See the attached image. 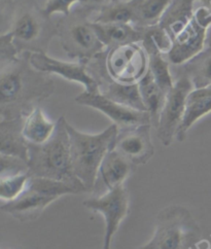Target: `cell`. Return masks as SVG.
<instances>
[{"label": "cell", "mask_w": 211, "mask_h": 249, "mask_svg": "<svg viewBox=\"0 0 211 249\" xmlns=\"http://www.w3.org/2000/svg\"><path fill=\"white\" fill-rule=\"evenodd\" d=\"M140 28H142L143 32L153 39L158 49L162 53H164L165 55L168 54L172 48V39L169 33L167 32L160 24Z\"/></svg>", "instance_id": "f1b7e54d"}, {"label": "cell", "mask_w": 211, "mask_h": 249, "mask_svg": "<svg viewBox=\"0 0 211 249\" xmlns=\"http://www.w3.org/2000/svg\"><path fill=\"white\" fill-rule=\"evenodd\" d=\"M142 29V28H141ZM143 31V30H142ZM143 46L148 58V70L155 77L157 84L165 93H168L174 85L175 78L171 73V64L153 41V39L143 32Z\"/></svg>", "instance_id": "ffe728a7"}, {"label": "cell", "mask_w": 211, "mask_h": 249, "mask_svg": "<svg viewBox=\"0 0 211 249\" xmlns=\"http://www.w3.org/2000/svg\"><path fill=\"white\" fill-rule=\"evenodd\" d=\"M101 6L81 4L56 21L61 47L74 61L88 62L106 50L93 27L91 17Z\"/></svg>", "instance_id": "5b68a950"}, {"label": "cell", "mask_w": 211, "mask_h": 249, "mask_svg": "<svg viewBox=\"0 0 211 249\" xmlns=\"http://www.w3.org/2000/svg\"><path fill=\"white\" fill-rule=\"evenodd\" d=\"M177 67L176 71L186 74L195 89L211 86V47H206L186 64Z\"/></svg>", "instance_id": "d4e9b609"}, {"label": "cell", "mask_w": 211, "mask_h": 249, "mask_svg": "<svg viewBox=\"0 0 211 249\" xmlns=\"http://www.w3.org/2000/svg\"><path fill=\"white\" fill-rule=\"evenodd\" d=\"M137 0H108L94 15V23H136Z\"/></svg>", "instance_id": "44dd1931"}, {"label": "cell", "mask_w": 211, "mask_h": 249, "mask_svg": "<svg viewBox=\"0 0 211 249\" xmlns=\"http://www.w3.org/2000/svg\"><path fill=\"white\" fill-rule=\"evenodd\" d=\"M196 3H202L206 6L211 7V0H194Z\"/></svg>", "instance_id": "836d02e7"}, {"label": "cell", "mask_w": 211, "mask_h": 249, "mask_svg": "<svg viewBox=\"0 0 211 249\" xmlns=\"http://www.w3.org/2000/svg\"><path fill=\"white\" fill-rule=\"evenodd\" d=\"M135 165L130 163L117 150L110 149L101 163L92 193L95 196H101L124 185V182L135 171Z\"/></svg>", "instance_id": "2e32d148"}, {"label": "cell", "mask_w": 211, "mask_h": 249, "mask_svg": "<svg viewBox=\"0 0 211 249\" xmlns=\"http://www.w3.org/2000/svg\"><path fill=\"white\" fill-rule=\"evenodd\" d=\"M174 0H137L136 27H148L159 24Z\"/></svg>", "instance_id": "484cf974"}, {"label": "cell", "mask_w": 211, "mask_h": 249, "mask_svg": "<svg viewBox=\"0 0 211 249\" xmlns=\"http://www.w3.org/2000/svg\"><path fill=\"white\" fill-rule=\"evenodd\" d=\"M75 102L102 112L112 121L119 130L152 124L151 115L147 111H140L114 102L100 92L84 91L75 97Z\"/></svg>", "instance_id": "4fadbf2b"}, {"label": "cell", "mask_w": 211, "mask_h": 249, "mask_svg": "<svg viewBox=\"0 0 211 249\" xmlns=\"http://www.w3.org/2000/svg\"><path fill=\"white\" fill-rule=\"evenodd\" d=\"M30 178L29 172L0 176V198L2 202H11L20 197Z\"/></svg>", "instance_id": "4316f807"}, {"label": "cell", "mask_w": 211, "mask_h": 249, "mask_svg": "<svg viewBox=\"0 0 211 249\" xmlns=\"http://www.w3.org/2000/svg\"><path fill=\"white\" fill-rule=\"evenodd\" d=\"M15 0H0V21H1V33L6 32L10 25Z\"/></svg>", "instance_id": "1f68e13d"}, {"label": "cell", "mask_w": 211, "mask_h": 249, "mask_svg": "<svg viewBox=\"0 0 211 249\" xmlns=\"http://www.w3.org/2000/svg\"><path fill=\"white\" fill-rule=\"evenodd\" d=\"M138 86L146 111L151 115L152 126L157 129L167 93H165L161 87L157 84L155 77L149 70H147L141 81L138 83Z\"/></svg>", "instance_id": "603a6c76"}, {"label": "cell", "mask_w": 211, "mask_h": 249, "mask_svg": "<svg viewBox=\"0 0 211 249\" xmlns=\"http://www.w3.org/2000/svg\"><path fill=\"white\" fill-rule=\"evenodd\" d=\"M211 112V86L194 89L187 99L186 110L180 127L176 134V139L179 142L184 141L188 131L201 118Z\"/></svg>", "instance_id": "d6986e66"}, {"label": "cell", "mask_w": 211, "mask_h": 249, "mask_svg": "<svg viewBox=\"0 0 211 249\" xmlns=\"http://www.w3.org/2000/svg\"><path fill=\"white\" fill-rule=\"evenodd\" d=\"M20 55L12 32L7 31L0 34V66L11 63L19 58Z\"/></svg>", "instance_id": "83f0119b"}, {"label": "cell", "mask_w": 211, "mask_h": 249, "mask_svg": "<svg viewBox=\"0 0 211 249\" xmlns=\"http://www.w3.org/2000/svg\"><path fill=\"white\" fill-rule=\"evenodd\" d=\"M176 72V77H174V85L167 93L157 127L158 137L165 146H170L173 139L176 137L186 110L188 96L195 89L192 81L186 74L179 71Z\"/></svg>", "instance_id": "9c48e42d"}, {"label": "cell", "mask_w": 211, "mask_h": 249, "mask_svg": "<svg viewBox=\"0 0 211 249\" xmlns=\"http://www.w3.org/2000/svg\"><path fill=\"white\" fill-rule=\"evenodd\" d=\"M211 28V7L199 3L193 19L172 39V48L165 55L173 66H181L205 50L208 31Z\"/></svg>", "instance_id": "ba28073f"}, {"label": "cell", "mask_w": 211, "mask_h": 249, "mask_svg": "<svg viewBox=\"0 0 211 249\" xmlns=\"http://www.w3.org/2000/svg\"><path fill=\"white\" fill-rule=\"evenodd\" d=\"M67 130L73 173L88 192H93L101 163L111 149L119 128L112 124L97 134H88L78 131L67 122Z\"/></svg>", "instance_id": "277c9868"}, {"label": "cell", "mask_w": 211, "mask_h": 249, "mask_svg": "<svg viewBox=\"0 0 211 249\" xmlns=\"http://www.w3.org/2000/svg\"><path fill=\"white\" fill-rule=\"evenodd\" d=\"M7 31L12 32L20 54L25 52L48 54L53 38L58 35L56 21L36 0H15Z\"/></svg>", "instance_id": "3957f363"}, {"label": "cell", "mask_w": 211, "mask_h": 249, "mask_svg": "<svg viewBox=\"0 0 211 249\" xmlns=\"http://www.w3.org/2000/svg\"><path fill=\"white\" fill-rule=\"evenodd\" d=\"M55 92L51 74L31 64V53L0 66V117L13 120L27 115Z\"/></svg>", "instance_id": "6da1fadb"}, {"label": "cell", "mask_w": 211, "mask_h": 249, "mask_svg": "<svg viewBox=\"0 0 211 249\" xmlns=\"http://www.w3.org/2000/svg\"><path fill=\"white\" fill-rule=\"evenodd\" d=\"M152 127V124H141L119 130L111 149L117 150L136 167L146 164L155 155V146L151 136Z\"/></svg>", "instance_id": "5bb4252c"}, {"label": "cell", "mask_w": 211, "mask_h": 249, "mask_svg": "<svg viewBox=\"0 0 211 249\" xmlns=\"http://www.w3.org/2000/svg\"><path fill=\"white\" fill-rule=\"evenodd\" d=\"M206 47H211V28L208 31V36H207V41H206Z\"/></svg>", "instance_id": "e575fe53"}, {"label": "cell", "mask_w": 211, "mask_h": 249, "mask_svg": "<svg viewBox=\"0 0 211 249\" xmlns=\"http://www.w3.org/2000/svg\"><path fill=\"white\" fill-rule=\"evenodd\" d=\"M0 162H1L0 176L20 174L24 172H28L29 170L28 163L17 157L0 155Z\"/></svg>", "instance_id": "f546056e"}, {"label": "cell", "mask_w": 211, "mask_h": 249, "mask_svg": "<svg viewBox=\"0 0 211 249\" xmlns=\"http://www.w3.org/2000/svg\"><path fill=\"white\" fill-rule=\"evenodd\" d=\"M84 206L91 211L101 213L105 221V232L102 249H111L112 237L120 225L129 214V193L124 185L101 196L87 199Z\"/></svg>", "instance_id": "7c38bea8"}, {"label": "cell", "mask_w": 211, "mask_h": 249, "mask_svg": "<svg viewBox=\"0 0 211 249\" xmlns=\"http://www.w3.org/2000/svg\"><path fill=\"white\" fill-rule=\"evenodd\" d=\"M195 7L194 0H174L168 7L159 24L169 33L171 39L187 27L194 17Z\"/></svg>", "instance_id": "7402d4cb"}, {"label": "cell", "mask_w": 211, "mask_h": 249, "mask_svg": "<svg viewBox=\"0 0 211 249\" xmlns=\"http://www.w3.org/2000/svg\"><path fill=\"white\" fill-rule=\"evenodd\" d=\"M84 3L83 4H90V5H98L101 6L103 5L105 2L107 1V0H84Z\"/></svg>", "instance_id": "d6a6232c"}, {"label": "cell", "mask_w": 211, "mask_h": 249, "mask_svg": "<svg viewBox=\"0 0 211 249\" xmlns=\"http://www.w3.org/2000/svg\"><path fill=\"white\" fill-rule=\"evenodd\" d=\"M201 234L198 222L186 207L171 205L158 213L152 239L137 249H193Z\"/></svg>", "instance_id": "8992f818"}, {"label": "cell", "mask_w": 211, "mask_h": 249, "mask_svg": "<svg viewBox=\"0 0 211 249\" xmlns=\"http://www.w3.org/2000/svg\"><path fill=\"white\" fill-rule=\"evenodd\" d=\"M84 0H47L43 10L49 15L61 14L62 16H67L71 13V6L75 3L83 4Z\"/></svg>", "instance_id": "4dcf8cb0"}, {"label": "cell", "mask_w": 211, "mask_h": 249, "mask_svg": "<svg viewBox=\"0 0 211 249\" xmlns=\"http://www.w3.org/2000/svg\"><path fill=\"white\" fill-rule=\"evenodd\" d=\"M25 117L0 122V155L17 157L28 163V142L23 134Z\"/></svg>", "instance_id": "e0dca14e"}, {"label": "cell", "mask_w": 211, "mask_h": 249, "mask_svg": "<svg viewBox=\"0 0 211 249\" xmlns=\"http://www.w3.org/2000/svg\"><path fill=\"white\" fill-rule=\"evenodd\" d=\"M107 1H108V0H107Z\"/></svg>", "instance_id": "d590c367"}, {"label": "cell", "mask_w": 211, "mask_h": 249, "mask_svg": "<svg viewBox=\"0 0 211 249\" xmlns=\"http://www.w3.org/2000/svg\"><path fill=\"white\" fill-rule=\"evenodd\" d=\"M31 64L41 72L58 74L67 81L81 84L87 92H99L97 83L88 72L87 62H66L43 53H31Z\"/></svg>", "instance_id": "9a60e30c"}, {"label": "cell", "mask_w": 211, "mask_h": 249, "mask_svg": "<svg viewBox=\"0 0 211 249\" xmlns=\"http://www.w3.org/2000/svg\"><path fill=\"white\" fill-rule=\"evenodd\" d=\"M93 27L107 50L128 43H141L144 36L142 29L132 24L93 22Z\"/></svg>", "instance_id": "ac0fdd59"}, {"label": "cell", "mask_w": 211, "mask_h": 249, "mask_svg": "<svg viewBox=\"0 0 211 249\" xmlns=\"http://www.w3.org/2000/svg\"><path fill=\"white\" fill-rule=\"evenodd\" d=\"M56 129V123L50 121L40 106L25 117L23 134L28 143L42 144L47 142Z\"/></svg>", "instance_id": "cb8c5ba5"}, {"label": "cell", "mask_w": 211, "mask_h": 249, "mask_svg": "<svg viewBox=\"0 0 211 249\" xmlns=\"http://www.w3.org/2000/svg\"><path fill=\"white\" fill-rule=\"evenodd\" d=\"M83 192L67 182L31 177L24 193L11 202H2L0 209L21 222L36 220L51 203L65 195Z\"/></svg>", "instance_id": "52a82bcc"}, {"label": "cell", "mask_w": 211, "mask_h": 249, "mask_svg": "<svg viewBox=\"0 0 211 249\" xmlns=\"http://www.w3.org/2000/svg\"><path fill=\"white\" fill-rule=\"evenodd\" d=\"M29 174L67 182L87 193L86 186L73 173L70 154V138L67 121L61 117L56 122V129L52 137L42 144L28 143Z\"/></svg>", "instance_id": "7a4b0ae2"}, {"label": "cell", "mask_w": 211, "mask_h": 249, "mask_svg": "<svg viewBox=\"0 0 211 249\" xmlns=\"http://www.w3.org/2000/svg\"><path fill=\"white\" fill-rule=\"evenodd\" d=\"M106 67L114 81L125 84H138L148 70L147 54L140 42L128 43L107 50Z\"/></svg>", "instance_id": "30bf717a"}, {"label": "cell", "mask_w": 211, "mask_h": 249, "mask_svg": "<svg viewBox=\"0 0 211 249\" xmlns=\"http://www.w3.org/2000/svg\"><path fill=\"white\" fill-rule=\"evenodd\" d=\"M107 49L87 62L88 72L98 85L99 92L108 99L133 109L146 111L138 84L125 85L114 81L106 67Z\"/></svg>", "instance_id": "8fae6325"}]
</instances>
